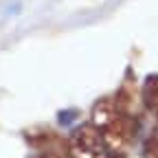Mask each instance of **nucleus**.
Listing matches in <instances>:
<instances>
[{
  "instance_id": "obj_4",
  "label": "nucleus",
  "mask_w": 158,
  "mask_h": 158,
  "mask_svg": "<svg viewBox=\"0 0 158 158\" xmlns=\"http://www.w3.org/2000/svg\"><path fill=\"white\" fill-rule=\"evenodd\" d=\"M143 158H158V121L143 143Z\"/></svg>"
},
{
  "instance_id": "obj_3",
  "label": "nucleus",
  "mask_w": 158,
  "mask_h": 158,
  "mask_svg": "<svg viewBox=\"0 0 158 158\" xmlns=\"http://www.w3.org/2000/svg\"><path fill=\"white\" fill-rule=\"evenodd\" d=\"M141 101H143L145 110H147L149 114H154V118H158V77H156V75L147 77V81L143 84Z\"/></svg>"
},
{
  "instance_id": "obj_5",
  "label": "nucleus",
  "mask_w": 158,
  "mask_h": 158,
  "mask_svg": "<svg viewBox=\"0 0 158 158\" xmlns=\"http://www.w3.org/2000/svg\"><path fill=\"white\" fill-rule=\"evenodd\" d=\"M106 158H130L123 149H108V156Z\"/></svg>"
},
{
  "instance_id": "obj_2",
  "label": "nucleus",
  "mask_w": 158,
  "mask_h": 158,
  "mask_svg": "<svg viewBox=\"0 0 158 158\" xmlns=\"http://www.w3.org/2000/svg\"><path fill=\"white\" fill-rule=\"evenodd\" d=\"M66 147L70 158H106L108 156V145L101 132L92 123L79 125L66 141Z\"/></svg>"
},
{
  "instance_id": "obj_1",
  "label": "nucleus",
  "mask_w": 158,
  "mask_h": 158,
  "mask_svg": "<svg viewBox=\"0 0 158 158\" xmlns=\"http://www.w3.org/2000/svg\"><path fill=\"white\" fill-rule=\"evenodd\" d=\"M90 123L101 132L108 149L127 147L138 134V118L121 112L112 99H99L94 103Z\"/></svg>"
}]
</instances>
